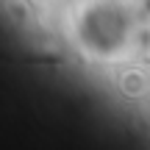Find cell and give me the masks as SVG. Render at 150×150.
I'll return each mask as SVG.
<instances>
[{
  "label": "cell",
  "instance_id": "cell-1",
  "mask_svg": "<svg viewBox=\"0 0 150 150\" xmlns=\"http://www.w3.org/2000/svg\"><path fill=\"white\" fill-rule=\"evenodd\" d=\"M134 17L120 0H89L75 17V42L95 61H111L134 42Z\"/></svg>",
  "mask_w": 150,
  "mask_h": 150
}]
</instances>
